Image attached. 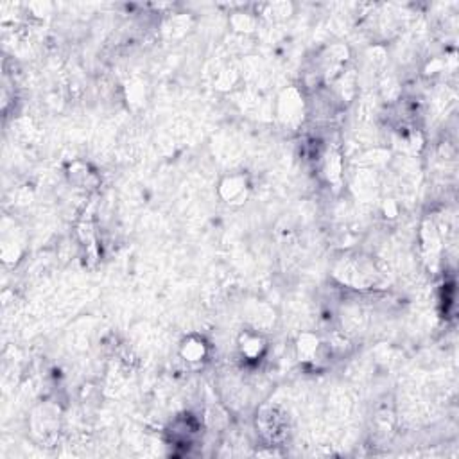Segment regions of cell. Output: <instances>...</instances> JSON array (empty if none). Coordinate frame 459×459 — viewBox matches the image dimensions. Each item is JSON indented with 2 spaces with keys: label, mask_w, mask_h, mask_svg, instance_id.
Masks as SVG:
<instances>
[{
  "label": "cell",
  "mask_w": 459,
  "mask_h": 459,
  "mask_svg": "<svg viewBox=\"0 0 459 459\" xmlns=\"http://www.w3.org/2000/svg\"><path fill=\"white\" fill-rule=\"evenodd\" d=\"M180 355L183 357V361L189 362V364H198V362H203L208 355L207 341H205L201 336L190 334V336H187L185 339L181 341Z\"/></svg>",
  "instance_id": "1"
},
{
  "label": "cell",
  "mask_w": 459,
  "mask_h": 459,
  "mask_svg": "<svg viewBox=\"0 0 459 459\" xmlns=\"http://www.w3.org/2000/svg\"><path fill=\"white\" fill-rule=\"evenodd\" d=\"M221 196L226 203H242L248 196V183L242 176H230L221 183Z\"/></svg>",
  "instance_id": "2"
},
{
  "label": "cell",
  "mask_w": 459,
  "mask_h": 459,
  "mask_svg": "<svg viewBox=\"0 0 459 459\" xmlns=\"http://www.w3.org/2000/svg\"><path fill=\"white\" fill-rule=\"evenodd\" d=\"M240 354L248 359H258L262 357L265 350V339L257 332H244L239 339Z\"/></svg>",
  "instance_id": "3"
},
{
  "label": "cell",
  "mask_w": 459,
  "mask_h": 459,
  "mask_svg": "<svg viewBox=\"0 0 459 459\" xmlns=\"http://www.w3.org/2000/svg\"><path fill=\"white\" fill-rule=\"evenodd\" d=\"M321 343L316 336L312 334H304L299 337L298 341V354L302 357V361H318V355H320Z\"/></svg>",
  "instance_id": "4"
}]
</instances>
